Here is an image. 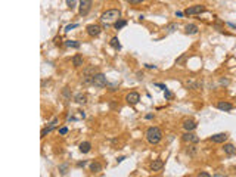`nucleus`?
<instances>
[{
	"mask_svg": "<svg viewBox=\"0 0 236 177\" xmlns=\"http://www.w3.org/2000/svg\"><path fill=\"white\" fill-rule=\"evenodd\" d=\"M146 140L148 143L151 145H157L161 142V139H163V132H161V128L158 127H149L146 130Z\"/></svg>",
	"mask_w": 236,
	"mask_h": 177,
	"instance_id": "1",
	"label": "nucleus"
},
{
	"mask_svg": "<svg viewBox=\"0 0 236 177\" xmlns=\"http://www.w3.org/2000/svg\"><path fill=\"white\" fill-rule=\"evenodd\" d=\"M120 18H121V11L120 9H108L101 15V21L108 25L111 22H115Z\"/></svg>",
	"mask_w": 236,
	"mask_h": 177,
	"instance_id": "2",
	"label": "nucleus"
},
{
	"mask_svg": "<svg viewBox=\"0 0 236 177\" xmlns=\"http://www.w3.org/2000/svg\"><path fill=\"white\" fill-rule=\"evenodd\" d=\"M92 84L97 88H102V87H105V86H108V80L102 72H95L93 77H92Z\"/></svg>",
	"mask_w": 236,
	"mask_h": 177,
	"instance_id": "3",
	"label": "nucleus"
},
{
	"mask_svg": "<svg viewBox=\"0 0 236 177\" xmlns=\"http://www.w3.org/2000/svg\"><path fill=\"white\" fill-rule=\"evenodd\" d=\"M92 5H93V0H80V6H78L80 15L86 17L90 12V9H92Z\"/></svg>",
	"mask_w": 236,
	"mask_h": 177,
	"instance_id": "4",
	"label": "nucleus"
},
{
	"mask_svg": "<svg viewBox=\"0 0 236 177\" xmlns=\"http://www.w3.org/2000/svg\"><path fill=\"white\" fill-rule=\"evenodd\" d=\"M202 12H205V6L195 5V6L187 7V9L185 11V15H187V17H192V15H199V13H202Z\"/></svg>",
	"mask_w": 236,
	"mask_h": 177,
	"instance_id": "5",
	"label": "nucleus"
},
{
	"mask_svg": "<svg viewBox=\"0 0 236 177\" xmlns=\"http://www.w3.org/2000/svg\"><path fill=\"white\" fill-rule=\"evenodd\" d=\"M86 31H87V34H89L90 37H97L102 33V27L97 25V24H90V25H87Z\"/></svg>",
	"mask_w": 236,
	"mask_h": 177,
	"instance_id": "6",
	"label": "nucleus"
},
{
	"mask_svg": "<svg viewBox=\"0 0 236 177\" xmlns=\"http://www.w3.org/2000/svg\"><path fill=\"white\" fill-rule=\"evenodd\" d=\"M182 139H183V142L185 143H193L196 145L198 142H199V137H198L196 134H193L192 132H186L183 136H182Z\"/></svg>",
	"mask_w": 236,
	"mask_h": 177,
	"instance_id": "7",
	"label": "nucleus"
},
{
	"mask_svg": "<svg viewBox=\"0 0 236 177\" xmlns=\"http://www.w3.org/2000/svg\"><path fill=\"white\" fill-rule=\"evenodd\" d=\"M58 122H59V120H58V118H53V120L49 122V126H46V127L41 130V136H40V137H45L46 134H49L52 130H55V128L58 127Z\"/></svg>",
	"mask_w": 236,
	"mask_h": 177,
	"instance_id": "8",
	"label": "nucleus"
},
{
	"mask_svg": "<svg viewBox=\"0 0 236 177\" xmlns=\"http://www.w3.org/2000/svg\"><path fill=\"white\" fill-rule=\"evenodd\" d=\"M125 100H127L129 105H137L139 100H140V94L137 93V92H130V93L125 96Z\"/></svg>",
	"mask_w": 236,
	"mask_h": 177,
	"instance_id": "9",
	"label": "nucleus"
},
{
	"mask_svg": "<svg viewBox=\"0 0 236 177\" xmlns=\"http://www.w3.org/2000/svg\"><path fill=\"white\" fill-rule=\"evenodd\" d=\"M227 137H229V134H227V133H217V134L211 136L210 140H211L213 143H224L226 140H227Z\"/></svg>",
	"mask_w": 236,
	"mask_h": 177,
	"instance_id": "10",
	"label": "nucleus"
},
{
	"mask_svg": "<svg viewBox=\"0 0 236 177\" xmlns=\"http://www.w3.org/2000/svg\"><path fill=\"white\" fill-rule=\"evenodd\" d=\"M196 127H198L196 121H193L192 118H186L185 121H183V128H185L186 132H193Z\"/></svg>",
	"mask_w": 236,
	"mask_h": 177,
	"instance_id": "11",
	"label": "nucleus"
},
{
	"mask_svg": "<svg viewBox=\"0 0 236 177\" xmlns=\"http://www.w3.org/2000/svg\"><path fill=\"white\" fill-rule=\"evenodd\" d=\"M217 109L224 111V112H229V111L233 109V105L229 103V102H226V100H220V102H217Z\"/></svg>",
	"mask_w": 236,
	"mask_h": 177,
	"instance_id": "12",
	"label": "nucleus"
},
{
	"mask_svg": "<svg viewBox=\"0 0 236 177\" xmlns=\"http://www.w3.org/2000/svg\"><path fill=\"white\" fill-rule=\"evenodd\" d=\"M164 167V162L163 160H159V158H157V160H153L151 162V170L152 171H161Z\"/></svg>",
	"mask_w": 236,
	"mask_h": 177,
	"instance_id": "13",
	"label": "nucleus"
},
{
	"mask_svg": "<svg viewBox=\"0 0 236 177\" xmlns=\"http://www.w3.org/2000/svg\"><path fill=\"white\" fill-rule=\"evenodd\" d=\"M223 152H224L226 155H229V156L235 155V154H236V148H235V145H232V143H224V146H223Z\"/></svg>",
	"mask_w": 236,
	"mask_h": 177,
	"instance_id": "14",
	"label": "nucleus"
},
{
	"mask_svg": "<svg viewBox=\"0 0 236 177\" xmlns=\"http://www.w3.org/2000/svg\"><path fill=\"white\" fill-rule=\"evenodd\" d=\"M198 30H199V28H198L196 24H187L185 27V33L189 34V36H193V34L198 33Z\"/></svg>",
	"mask_w": 236,
	"mask_h": 177,
	"instance_id": "15",
	"label": "nucleus"
},
{
	"mask_svg": "<svg viewBox=\"0 0 236 177\" xmlns=\"http://www.w3.org/2000/svg\"><path fill=\"white\" fill-rule=\"evenodd\" d=\"M90 171L93 173V174L101 173L102 171V164H101V162H97V161H93V162L90 164Z\"/></svg>",
	"mask_w": 236,
	"mask_h": 177,
	"instance_id": "16",
	"label": "nucleus"
},
{
	"mask_svg": "<svg viewBox=\"0 0 236 177\" xmlns=\"http://www.w3.org/2000/svg\"><path fill=\"white\" fill-rule=\"evenodd\" d=\"M74 100L78 103V105H84L86 102H87V96L83 93H77L75 96H74Z\"/></svg>",
	"mask_w": 236,
	"mask_h": 177,
	"instance_id": "17",
	"label": "nucleus"
},
{
	"mask_svg": "<svg viewBox=\"0 0 236 177\" xmlns=\"http://www.w3.org/2000/svg\"><path fill=\"white\" fill-rule=\"evenodd\" d=\"M90 149H92V143H90V142H81V143H80V152L89 154Z\"/></svg>",
	"mask_w": 236,
	"mask_h": 177,
	"instance_id": "18",
	"label": "nucleus"
},
{
	"mask_svg": "<svg viewBox=\"0 0 236 177\" xmlns=\"http://www.w3.org/2000/svg\"><path fill=\"white\" fill-rule=\"evenodd\" d=\"M84 64V59H83V56L81 55H75L73 58V65L75 66V68H78V66H81Z\"/></svg>",
	"mask_w": 236,
	"mask_h": 177,
	"instance_id": "19",
	"label": "nucleus"
},
{
	"mask_svg": "<svg viewBox=\"0 0 236 177\" xmlns=\"http://www.w3.org/2000/svg\"><path fill=\"white\" fill-rule=\"evenodd\" d=\"M125 25H127V21H125V19H121V18L114 22V27H115V30H121V28H124Z\"/></svg>",
	"mask_w": 236,
	"mask_h": 177,
	"instance_id": "20",
	"label": "nucleus"
},
{
	"mask_svg": "<svg viewBox=\"0 0 236 177\" xmlns=\"http://www.w3.org/2000/svg\"><path fill=\"white\" fill-rule=\"evenodd\" d=\"M109 44H111V47H114L115 50L121 49V44H120V40H118V37H112V39H111V41H109Z\"/></svg>",
	"mask_w": 236,
	"mask_h": 177,
	"instance_id": "21",
	"label": "nucleus"
},
{
	"mask_svg": "<svg viewBox=\"0 0 236 177\" xmlns=\"http://www.w3.org/2000/svg\"><path fill=\"white\" fill-rule=\"evenodd\" d=\"M65 46H67V47H73V49H78L80 43L75 41V40H67V41H65Z\"/></svg>",
	"mask_w": 236,
	"mask_h": 177,
	"instance_id": "22",
	"label": "nucleus"
},
{
	"mask_svg": "<svg viewBox=\"0 0 236 177\" xmlns=\"http://www.w3.org/2000/svg\"><path fill=\"white\" fill-rule=\"evenodd\" d=\"M186 154L189 155V156H195L196 155V148L193 146V143H189L187 149H186Z\"/></svg>",
	"mask_w": 236,
	"mask_h": 177,
	"instance_id": "23",
	"label": "nucleus"
},
{
	"mask_svg": "<svg viewBox=\"0 0 236 177\" xmlns=\"http://www.w3.org/2000/svg\"><path fill=\"white\" fill-rule=\"evenodd\" d=\"M164 30H165V33H173V31H176V30H177V24L171 22V24H168V25L164 28Z\"/></svg>",
	"mask_w": 236,
	"mask_h": 177,
	"instance_id": "24",
	"label": "nucleus"
},
{
	"mask_svg": "<svg viewBox=\"0 0 236 177\" xmlns=\"http://www.w3.org/2000/svg\"><path fill=\"white\" fill-rule=\"evenodd\" d=\"M186 87H187V88H198V87H199V83H198V81H193V80H191V81H187V83H186Z\"/></svg>",
	"mask_w": 236,
	"mask_h": 177,
	"instance_id": "25",
	"label": "nucleus"
},
{
	"mask_svg": "<svg viewBox=\"0 0 236 177\" xmlns=\"http://www.w3.org/2000/svg\"><path fill=\"white\" fill-rule=\"evenodd\" d=\"M164 98H165V100H171V99H173V93L170 92L168 88H165V90H164Z\"/></svg>",
	"mask_w": 236,
	"mask_h": 177,
	"instance_id": "26",
	"label": "nucleus"
},
{
	"mask_svg": "<svg viewBox=\"0 0 236 177\" xmlns=\"http://www.w3.org/2000/svg\"><path fill=\"white\" fill-rule=\"evenodd\" d=\"M59 173H61V174H67L68 173V164H62V165H59Z\"/></svg>",
	"mask_w": 236,
	"mask_h": 177,
	"instance_id": "27",
	"label": "nucleus"
},
{
	"mask_svg": "<svg viewBox=\"0 0 236 177\" xmlns=\"http://www.w3.org/2000/svg\"><path fill=\"white\" fill-rule=\"evenodd\" d=\"M77 27H78V24H69V25L65 27V33H68V31H71L73 28H77Z\"/></svg>",
	"mask_w": 236,
	"mask_h": 177,
	"instance_id": "28",
	"label": "nucleus"
},
{
	"mask_svg": "<svg viewBox=\"0 0 236 177\" xmlns=\"http://www.w3.org/2000/svg\"><path fill=\"white\" fill-rule=\"evenodd\" d=\"M62 94H64V98H65V99H71V94H69V92H68V87L64 88Z\"/></svg>",
	"mask_w": 236,
	"mask_h": 177,
	"instance_id": "29",
	"label": "nucleus"
},
{
	"mask_svg": "<svg viewBox=\"0 0 236 177\" xmlns=\"http://www.w3.org/2000/svg\"><path fill=\"white\" fill-rule=\"evenodd\" d=\"M67 6L69 9H74L75 7V0H67Z\"/></svg>",
	"mask_w": 236,
	"mask_h": 177,
	"instance_id": "30",
	"label": "nucleus"
},
{
	"mask_svg": "<svg viewBox=\"0 0 236 177\" xmlns=\"http://www.w3.org/2000/svg\"><path fill=\"white\" fill-rule=\"evenodd\" d=\"M185 61H186V55H182V56L179 58V59L176 61V64H177V65H180V64H183Z\"/></svg>",
	"mask_w": 236,
	"mask_h": 177,
	"instance_id": "31",
	"label": "nucleus"
},
{
	"mask_svg": "<svg viewBox=\"0 0 236 177\" xmlns=\"http://www.w3.org/2000/svg\"><path fill=\"white\" fill-rule=\"evenodd\" d=\"M67 133H68V127H61L59 128V134L64 136V134H67Z\"/></svg>",
	"mask_w": 236,
	"mask_h": 177,
	"instance_id": "32",
	"label": "nucleus"
},
{
	"mask_svg": "<svg viewBox=\"0 0 236 177\" xmlns=\"http://www.w3.org/2000/svg\"><path fill=\"white\" fill-rule=\"evenodd\" d=\"M127 2H129L130 5H139V3H142L143 0H127Z\"/></svg>",
	"mask_w": 236,
	"mask_h": 177,
	"instance_id": "33",
	"label": "nucleus"
},
{
	"mask_svg": "<svg viewBox=\"0 0 236 177\" xmlns=\"http://www.w3.org/2000/svg\"><path fill=\"white\" fill-rule=\"evenodd\" d=\"M198 177H211V174H210V173L202 171V173H199V174H198Z\"/></svg>",
	"mask_w": 236,
	"mask_h": 177,
	"instance_id": "34",
	"label": "nucleus"
},
{
	"mask_svg": "<svg viewBox=\"0 0 236 177\" xmlns=\"http://www.w3.org/2000/svg\"><path fill=\"white\" fill-rule=\"evenodd\" d=\"M87 165V161H78L77 162V167H86Z\"/></svg>",
	"mask_w": 236,
	"mask_h": 177,
	"instance_id": "35",
	"label": "nucleus"
},
{
	"mask_svg": "<svg viewBox=\"0 0 236 177\" xmlns=\"http://www.w3.org/2000/svg\"><path fill=\"white\" fill-rule=\"evenodd\" d=\"M155 86H157V87H159V88H163V90H165V84H161V83H155Z\"/></svg>",
	"mask_w": 236,
	"mask_h": 177,
	"instance_id": "36",
	"label": "nucleus"
},
{
	"mask_svg": "<svg viewBox=\"0 0 236 177\" xmlns=\"http://www.w3.org/2000/svg\"><path fill=\"white\" fill-rule=\"evenodd\" d=\"M183 15H185V12H176V17H179V18H182V17H183Z\"/></svg>",
	"mask_w": 236,
	"mask_h": 177,
	"instance_id": "37",
	"label": "nucleus"
},
{
	"mask_svg": "<svg viewBox=\"0 0 236 177\" xmlns=\"http://www.w3.org/2000/svg\"><path fill=\"white\" fill-rule=\"evenodd\" d=\"M145 66H146V68H149V69H152V68H153V69H157V66H155V65H149V64H146Z\"/></svg>",
	"mask_w": 236,
	"mask_h": 177,
	"instance_id": "38",
	"label": "nucleus"
},
{
	"mask_svg": "<svg viewBox=\"0 0 236 177\" xmlns=\"http://www.w3.org/2000/svg\"><path fill=\"white\" fill-rule=\"evenodd\" d=\"M145 118H146V120H152V118H153V114H146Z\"/></svg>",
	"mask_w": 236,
	"mask_h": 177,
	"instance_id": "39",
	"label": "nucleus"
},
{
	"mask_svg": "<svg viewBox=\"0 0 236 177\" xmlns=\"http://www.w3.org/2000/svg\"><path fill=\"white\" fill-rule=\"evenodd\" d=\"M124 160H125V158H124V156H120V158H118V162H121V161H124Z\"/></svg>",
	"mask_w": 236,
	"mask_h": 177,
	"instance_id": "40",
	"label": "nucleus"
},
{
	"mask_svg": "<svg viewBox=\"0 0 236 177\" xmlns=\"http://www.w3.org/2000/svg\"><path fill=\"white\" fill-rule=\"evenodd\" d=\"M229 27H232V28H236V25H235V24H232V22H229Z\"/></svg>",
	"mask_w": 236,
	"mask_h": 177,
	"instance_id": "41",
	"label": "nucleus"
}]
</instances>
